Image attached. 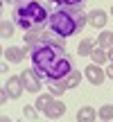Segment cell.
I'll use <instances>...</instances> for the list:
<instances>
[{
	"mask_svg": "<svg viewBox=\"0 0 113 122\" xmlns=\"http://www.w3.org/2000/svg\"><path fill=\"white\" fill-rule=\"evenodd\" d=\"M0 25H2V39H11V36H14V25H16V23L2 20Z\"/></svg>",
	"mask_w": 113,
	"mask_h": 122,
	"instance_id": "obj_18",
	"label": "cell"
},
{
	"mask_svg": "<svg viewBox=\"0 0 113 122\" xmlns=\"http://www.w3.org/2000/svg\"><path fill=\"white\" fill-rule=\"evenodd\" d=\"M95 45H97V48H102V50H111L113 48V32H100Z\"/></svg>",
	"mask_w": 113,
	"mask_h": 122,
	"instance_id": "obj_11",
	"label": "cell"
},
{
	"mask_svg": "<svg viewBox=\"0 0 113 122\" xmlns=\"http://www.w3.org/2000/svg\"><path fill=\"white\" fill-rule=\"evenodd\" d=\"M54 5H66V7H75V5H84V0H52Z\"/></svg>",
	"mask_w": 113,
	"mask_h": 122,
	"instance_id": "obj_19",
	"label": "cell"
},
{
	"mask_svg": "<svg viewBox=\"0 0 113 122\" xmlns=\"http://www.w3.org/2000/svg\"><path fill=\"white\" fill-rule=\"evenodd\" d=\"M7 2V0H5ZM11 2H18V5H23V2H27V0H11Z\"/></svg>",
	"mask_w": 113,
	"mask_h": 122,
	"instance_id": "obj_23",
	"label": "cell"
},
{
	"mask_svg": "<svg viewBox=\"0 0 113 122\" xmlns=\"http://www.w3.org/2000/svg\"><path fill=\"white\" fill-rule=\"evenodd\" d=\"M97 115H100V120H104V122L113 120V106H111V104H104V106L100 109V113H97Z\"/></svg>",
	"mask_w": 113,
	"mask_h": 122,
	"instance_id": "obj_17",
	"label": "cell"
},
{
	"mask_svg": "<svg viewBox=\"0 0 113 122\" xmlns=\"http://www.w3.org/2000/svg\"><path fill=\"white\" fill-rule=\"evenodd\" d=\"M88 25L102 30V27L106 25V11H102V9H93V11H88Z\"/></svg>",
	"mask_w": 113,
	"mask_h": 122,
	"instance_id": "obj_7",
	"label": "cell"
},
{
	"mask_svg": "<svg viewBox=\"0 0 113 122\" xmlns=\"http://www.w3.org/2000/svg\"><path fill=\"white\" fill-rule=\"evenodd\" d=\"M5 88H7V93H9V97L11 100H16V97H21V93H23V79H21V75L18 77H9L7 79V84H5Z\"/></svg>",
	"mask_w": 113,
	"mask_h": 122,
	"instance_id": "obj_6",
	"label": "cell"
},
{
	"mask_svg": "<svg viewBox=\"0 0 113 122\" xmlns=\"http://www.w3.org/2000/svg\"><path fill=\"white\" fill-rule=\"evenodd\" d=\"M7 97H9V93H7V88H2V95H0V102H7Z\"/></svg>",
	"mask_w": 113,
	"mask_h": 122,
	"instance_id": "obj_22",
	"label": "cell"
},
{
	"mask_svg": "<svg viewBox=\"0 0 113 122\" xmlns=\"http://www.w3.org/2000/svg\"><path fill=\"white\" fill-rule=\"evenodd\" d=\"M84 77H86L93 86H100V84L104 81L106 72H104V70H102L97 63H91V66H86V70H84Z\"/></svg>",
	"mask_w": 113,
	"mask_h": 122,
	"instance_id": "obj_5",
	"label": "cell"
},
{
	"mask_svg": "<svg viewBox=\"0 0 113 122\" xmlns=\"http://www.w3.org/2000/svg\"><path fill=\"white\" fill-rule=\"evenodd\" d=\"M52 102H54V95H41L39 100H36V109H39V111H45Z\"/></svg>",
	"mask_w": 113,
	"mask_h": 122,
	"instance_id": "obj_16",
	"label": "cell"
},
{
	"mask_svg": "<svg viewBox=\"0 0 113 122\" xmlns=\"http://www.w3.org/2000/svg\"><path fill=\"white\" fill-rule=\"evenodd\" d=\"M23 115H25L27 120H34L36 118V111L32 109V106H25V109H23Z\"/></svg>",
	"mask_w": 113,
	"mask_h": 122,
	"instance_id": "obj_20",
	"label": "cell"
},
{
	"mask_svg": "<svg viewBox=\"0 0 113 122\" xmlns=\"http://www.w3.org/2000/svg\"><path fill=\"white\" fill-rule=\"evenodd\" d=\"M25 54H30L25 48H7L5 50V59H7L9 63H21V61L25 59Z\"/></svg>",
	"mask_w": 113,
	"mask_h": 122,
	"instance_id": "obj_8",
	"label": "cell"
},
{
	"mask_svg": "<svg viewBox=\"0 0 113 122\" xmlns=\"http://www.w3.org/2000/svg\"><path fill=\"white\" fill-rule=\"evenodd\" d=\"M79 81H82V72H79V70H72L70 75H66V77H63L66 88H77Z\"/></svg>",
	"mask_w": 113,
	"mask_h": 122,
	"instance_id": "obj_13",
	"label": "cell"
},
{
	"mask_svg": "<svg viewBox=\"0 0 113 122\" xmlns=\"http://www.w3.org/2000/svg\"><path fill=\"white\" fill-rule=\"evenodd\" d=\"M48 9L41 2H34V0H27L23 5H16L14 7V23L21 25L25 32L34 30V27H43V23L48 20Z\"/></svg>",
	"mask_w": 113,
	"mask_h": 122,
	"instance_id": "obj_3",
	"label": "cell"
},
{
	"mask_svg": "<svg viewBox=\"0 0 113 122\" xmlns=\"http://www.w3.org/2000/svg\"><path fill=\"white\" fill-rule=\"evenodd\" d=\"M41 75L36 72L34 68L32 70H23L21 72V79H23V86H25V91H30V93H39L41 91Z\"/></svg>",
	"mask_w": 113,
	"mask_h": 122,
	"instance_id": "obj_4",
	"label": "cell"
},
{
	"mask_svg": "<svg viewBox=\"0 0 113 122\" xmlns=\"http://www.w3.org/2000/svg\"><path fill=\"white\" fill-rule=\"evenodd\" d=\"M97 120V111L93 106H82L77 111V122H95Z\"/></svg>",
	"mask_w": 113,
	"mask_h": 122,
	"instance_id": "obj_10",
	"label": "cell"
},
{
	"mask_svg": "<svg viewBox=\"0 0 113 122\" xmlns=\"http://www.w3.org/2000/svg\"><path fill=\"white\" fill-rule=\"evenodd\" d=\"M109 59H111V61H113V48H111V50H109Z\"/></svg>",
	"mask_w": 113,
	"mask_h": 122,
	"instance_id": "obj_24",
	"label": "cell"
},
{
	"mask_svg": "<svg viewBox=\"0 0 113 122\" xmlns=\"http://www.w3.org/2000/svg\"><path fill=\"white\" fill-rule=\"evenodd\" d=\"M48 86H50V95H63L68 88H66V84H63V79H59V81H48Z\"/></svg>",
	"mask_w": 113,
	"mask_h": 122,
	"instance_id": "obj_14",
	"label": "cell"
},
{
	"mask_svg": "<svg viewBox=\"0 0 113 122\" xmlns=\"http://www.w3.org/2000/svg\"><path fill=\"white\" fill-rule=\"evenodd\" d=\"M106 77H109V79H113V61L109 63V68H106Z\"/></svg>",
	"mask_w": 113,
	"mask_h": 122,
	"instance_id": "obj_21",
	"label": "cell"
},
{
	"mask_svg": "<svg viewBox=\"0 0 113 122\" xmlns=\"http://www.w3.org/2000/svg\"><path fill=\"white\" fill-rule=\"evenodd\" d=\"M86 25H88V14H84L82 5H75V7L59 5L48 16V30H52L61 39L79 34V30L86 27Z\"/></svg>",
	"mask_w": 113,
	"mask_h": 122,
	"instance_id": "obj_2",
	"label": "cell"
},
{
	"mask_svg": "<svg viewBox=\"0 0 113 122\" xmlns=\"http://www.w3.org/2000/svg\"><path fill=\"white\" fill-rule=\"evenodd\" d=\"M63 113H66V104H63V102H59V100H54L52 104L45 109V115H48V118H52V120L61 118Z\"/></svg>",
	"mask_w": 113,
	"mask_h": 122,
	"instance_id": "obj_9",
	"label": "cell"
},
{
	"mask_svg": "<svg viewBox=\"0 0 113 122\" xmlns=\"http://www.w3.org/2000/svg\"><path fill=\"white\" fill-rule=\"evenodd\" d=\"M2 122H9V118H2Z\"/></svg>",
	"mask_w": 113,
	"mask_h": 122,
	"instance_id": "obj_25",
	"label": "cell"
},
{
	"mask_svg": "<svg viewBox=\"0 0 113 122\" xmlns=\"http://www.w3.org/2000/svg\"><path fill=\"white\" fill-rule=\"evenodd\" d=\"M111 16H113V7H111Z\"/></svg>",
	"mask_w": 113,
	"mask_h": 122,
	"instance_id": "obj_26",
	"label": "cell"
},
{
	"mask_svg": "<svg viewBox=\"0 0 113 122\" xmlns=\"http://www.w3.org/2000/svg\"><path fill=\"white\" fill-rule=\"evenodd\" d=\"M34 70L48 81H59L72 72V59L66 54V43H43L30 48Z\"/></svg>",
	"mask_w": 113,
	"mask_h": 122,
	"instance_id": "obj_1",
	"label": "cell"
},
{
	"mask_svg": "<svg viewBox=\"0 0 113 122\" xmlns=\"http://www.w3.org/2000/svg\"><path fill=\"white\" fill-rule=\"evenodd\" d=\"M91 59L100 66V63H104V61H109V52H104L102 48H95V50H93V54H91Z\"/></svg>",
	"mask_w": 113,
	"mask_h": 122,
	"instance_id": "obj_15",
	"label": "cell"
},
{
	"mask_svg": "<svg viewBox=\"0 0 113 122\" xmlns=\"http://www.w3.org/2000/svg\"><path fill=\"white\" fill-rule=\"evenodd\" d=\"M93 50H95V41H93V39H82V43L77 45V52H79V57L93 54Z\"/></svg>",
	"mask_w": 113,
	"mask_h": 122,
	"instance_id": "obj_12",
	"label": "cell"
}]
</instances>
